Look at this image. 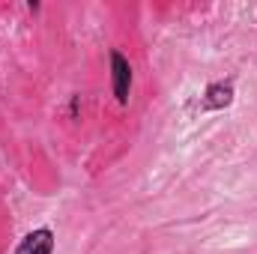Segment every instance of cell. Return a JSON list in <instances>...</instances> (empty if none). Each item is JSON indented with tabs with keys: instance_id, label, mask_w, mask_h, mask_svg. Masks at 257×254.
<instances>
[{
	"instance_id": "cell-2",
	"label": "cell",
	"mask_w": 257,
	"mask_h": 254,
	"mask_svg": "<svg viewBox=\"0 0 257 254\" xmlns=\"http://www.w3.org/2000/svg\"><path fill=\"white\" fill-rule=\"evenodd\" d=\"M54 251V233L48 227H39L33 233H27L21 239V245L15 248V254H51Z\"/></svg>"
},
{
	"instance_id": "cell-1",
	"label": "cell",
	"mask_w": 257,
	"mask_h": 254,
	"mask_svg": "<svg viewBox=\"0 0 257 254\" xmlns=\"http://www.w3.org/2000/svg\"><path fill=\"white\" fill-rule=\"evenodd\" d=\"M111 87H114L117 102L126 105L128 93H132V66L120 51H111Z\"/></svg>"
},
{
	"instance_id": "cell-3",
	"label": "cell",
	"mask_w": 257,
	"mask_h": 254,
	"mask_svg": "<svg viewBox=\"0 0 257 254\" xmlns=\"http://www.w3.org/2000/svg\"><path fill=\"white\" fill-rule=\"evenodd\" d=\"M233 102V84H209L206 93H203V108L206 111H218V108H227Z\"/></svg>"
}]
</instances>
